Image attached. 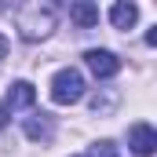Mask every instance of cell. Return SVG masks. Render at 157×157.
I'll return each mask as SVG.
<instances>
[{
  "instance_id": "1",
  "label": "cell",
  "mask_w": 157,
  "mask_h": 157,
  "mask_svg": "<svg viewBox=\"0 0 157 157\" xmlns=\"http://www.w3.org/2000/svg\"><path fill=\"white\" fill-rule=\"evenodd\" d=\"M15 26L26 40H40L55 29V7L51 4H26L15 11Z\"/></svg>"
},
{
  "instance_id": "2",
  "label": "cell",
  "mask_w": 157,
  "mask_h": 157,
  "mask_svg": "<svg viewBox=\"0 0 157 157\" xmlns=\"http://www.w3.org/2000/svg\"><path fill=\"white\" fill-rule=\"evenodd\" d=\"M80 95H84V77H80V70L66 66V70H59V73L51 77V102L70 106V102H80Z\"/></svg>"
},
{
  "instance_id": "3",
  "label": "cell",
  "mask_w": 157,
  "mask_h": 157,
  "mask_svg": "<svg viewBox=\"0 0 157 157\" xmlns=\"http://www.w3.org/2000/svg\"><path fill=\"white\" fill-rule=\"evenodd\" d=\"M84 62H88V70H91L99 80L117 77V73H121V59L113 55V51H102V48H91V51L84 55Z\"/></svg>"
},
{
  "instance_id": "4",
  "label": "cell",
  "mask_w": 157,
  "mask_h": 157,
  "mask_svg": "<svg viewBox=\"0 0 157 157\" xmlns=\"http://www.w3.org/2000/svg\"><path fill=\"white\" fill-rule=\"evenodd\" d=\"M128 146H132L139 157H150V154L157 150V132L146 124V121L132 124V128H128Z\"/></svg>"
},
{
  "instance_id": "5",
  "label": "cell",
  "mask_w": 157,
  "mask_h": 157,
  "mask_svg": "<svg viewBox=\"0 0 157 157\" xmlns=\"http://www.w3.org/2000/svg\"><path fill=\"white\" fill-rule=\"evenodd\" d=\"M70 18L84 26V29H91V26H99V4H88V0H80V4H70Z\"/></svg>"
},
{
  "instance_id": "6",
  "label": "cell",
  "mask_w": 157,
  "mask_h": 157,
  "mask_svg": "<svg viewBox=\"0 0 157 157\" xmlns=\"http://www.w3.org/2000/svg\"><path fill=\"white\" fill-rule=\"evenodd\" d=\"M135 18H139V7H135V4H124V0H121V4L110 7V22H113L117 29H132Z\"/></svg>"
},
{
  "instance_id": "7",
  "label": "cell",
  "mask_w": 157,
  "mask_h": 157,
  "mask_svg": "<svg viewBox=\"0 0 157 157\" xmlns=\"http://www.w3.org/2000/svg\"><path fill=\"white\" fill-rule=\"evenodd\" d=\"M33 99H37V91H33V84H26V80H18V84H11V91H7V110H15V106H33Z\"/></svg>"
},
{
  "instance_id": "8",
  "label": "cell",
  "mask_w": 157,
  "mask_h": 157,
  "mask_svg": "<svg viewBox=\"0 0 157 157\" xmlns=\"http://www.w3.org/2000/svg\"><path fill=\"white\" fill-rule=\"evenodd\" d=\"M26 135H29V139H40V143H48V139H51V117H48V113L29 117V121H26Z\"/></svg>"
},
{
  "instance_id": "9",
  "label": "cell",
  "mask_w": 157,
  "mask_h": 157,
  "mask_svg": "<svg viewBox=\"0 0 157 157\" xmlns=\"http://www.w3.org/2000/svg\"><path fill=\"white\" fill-rule=\"evenodd\" d=\"M7 117H11V110H7V106H4V102H0V128H4V124H7Z\"/></svg>"
},
{
  "instance_id": "10",
  "label": "cell",
  "mask_w": 157,
  "mask_h": 157,
  "mask_svg": "<svg viewBox=\"0 0 157 157\" xmlns=\"http://www.w3.org/2000/svg\"><path fill=\"white\" fill-rule=\"evenodd\" d=\"M102 154H106V157H113V143H102Z\"/></svg>"
}]
</instances>
